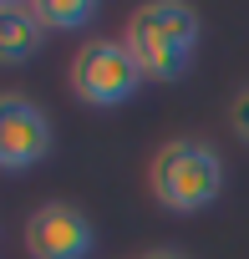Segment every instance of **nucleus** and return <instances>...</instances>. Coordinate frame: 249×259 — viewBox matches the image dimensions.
Listing matches in <instances>:
<instances>
[{
    "label": "nucleus",
    "instance_id": "3",
    "mask_svg": "<svg viewBox=\"0 0 249 259\" xmlns=\"http://www.w3.org/2000/svg\"><path fill=\"white\" fill-rule=\"evenodd\" d=\"M143 66L133 61V51L122 46V41H87L76 56H71V92L87 102V107H122V102H133L138 87H143Z\"/></svg>",
    "mask_w": 249,
    "mask_h": 259
},
{
    "label": "nucleus",
    "instance_id": "9",
    "mask_svg": "<svg viewBox=\"0 0 249 259\" xmlns=\"http://www.w3.org/2000/svg\"><path fill=\"white\" fill-rule=\"evenodd\" d=\"M143 259H183V254H173V249H153V254H143Z\"/></svg>",
    "mask_w": 249,
    "mask_h": 259
},
{
    "label": "nucleus",
    "instance_id": "6",
    "mask_svg": "<svg viewBox=\"0 0 249 259\" xmlns=\"http://www.w3.org/2000/svg\"><path fill=\"white\" fill-rule=\"evenodd\" d=\"M41 41H46V31L31 16V6L6 0V6H0V61H6V66H26L41 51Z\"/></svg>",
    "mask_w": 249,
    "mask_h": 259
},
{
    "label": "nucleus",
    "instance_id": "2",
    "mask_svg": "<svg viewBox=\"0 0 249 259\" xmlns=\"http://www.w3.org/2000/svg\"><path fill=\"white\" fill-rule=\"evenodd\" d=\"M148 188L173 213H198L224 193V158L198 138H173L148 163Z\"/></svg>",
    "mask_w": 249,
    "mask_h": 259
},
{
    "label": "nucleus",
    "instance_id": "4",
    "mask_svg": "<svg viewBox=\"0 0 249 259\" xmlns=\"http://www.w3.org/2000/svg\"><path fill=\"white\" fill-rule=\"evenodd\" d=\"M97 244L92 219L76 203H41L26 219V254L31 259H87Z\"/></svg>",
    "mask_w": 249,
    "mask_h": 259
},
{
    "label": "nucleus",
    "instance_id": "8",
    "mask_svg": "<svg viewBox=\"0 0 249 259\" xmlns=\"http://www.w3.org/2000/svg\"><path fill=\"white\" fill-rule=\"evenodd\" d=\"M229 127L239 133V143H249V81L234 92V102H229Z\"/></svg>",
    "mask_w": 249,
    "mask_h": 259
},
{
    "label": "nucleus",
    "instance_id": "7",
    "mask_svg": "<svg viewBox=\"0 0 249 259\" xmlns=\"http://www.w3.org/2000/svg\"><path fill=\"white\" fill-rule=\"evenodd\" d=\"M31 16L41 21V31H87L97 21L92 0H31Z\"/></svg>",
    "mask_w": 249,
    "mask_h": 259
},
{
    "label": "nucleus",
    "instance_id": "5",
    "mask_svg": "<svg viewBox=\"0 0 249 259\" xmlns=\"http://www.w3.org/2000/svg\"><path fill=\"white\" fill-rule=\"evenodd\" d=\"M46 153H51V122H46V112L36 102H26V97L11 92L6 102H0V168L26 173Z\"/></svg>",
    "mask_w": 249,
    "mask_h": 259
},
{
    "label": "nucleus",
    "instance_id": "1",
    "mask_svg": "<svg viewBox=\"0 0 249 259\" xmlns=\"http://www.w3.org/2000/svg\"><path fill=\"white\" fill-rule=\"evenodd\" d=\"M198 36H203V21L183 0H148L122 26V46L133 51L148 81H183L193 66Z\"/></svg>",
    "mask_w": 249,
    "mask_h": 259
}]
</instances>
